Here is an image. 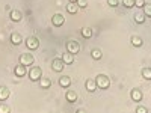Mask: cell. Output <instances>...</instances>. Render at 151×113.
Segmentation results:
<instances>
[{
	"instance_id": "1",
	"label": "cell",
	"mask_w": 151,
	"mask_h": 113,
	"mask_svg": "<svg viewBox=\"0 0 151 113\" xmlns=\"http://www.w3.org/2000/svg\"><path fill=\"white\" fill-rule=\"evenodd\" d=\"M95 83H97V87H100V89H107V87L110 86V80H109L107 75H104V74L97 75Z\"/></svg>"
},
{
	"instance_id": "2",
	"label": "cell",
	"mask_w": 151,
	"mask_h": 113,
	"mask_svg": "<svg viewBox=\"0 0 151 113\" xmlns=\"http://www.w3.org/2000/svg\"><path fill=\"white\" fill-rule=\"evenodd\" d=\"M27 74H29V79L32 82H40V79L42 77V71H41L40 67H30Z\"/></svg>"
},
{
	"instance_id": "3",
	"label": "cell",
	"mask_w": 151,
	"mask_h": 113,
	"mask_svg": "<svg viewBox=\"0 0 151 113\" xmlns=\"http://www.w3.org/2000/svg\"><path fill=\"white\" fill-rule=\"evenodd\" d=\"M26 47H27L29 50H36L38 47H40V41H38V38L29 36L27 39H26Z\"/></svg>"
},
{
	"instance_id": "4",
	"label": "cell",
	"mask_w": 151,
	"mask_h": 113,
	"mask_svg": "<svg viewBox=\"0 0 151 113\" xmlns=\"http://www.w3.org/2000/svg\"><path fill=\"white\" fill-rule=\"evenodd\" d=\"M33 56L30 54V53H24V54H21L20 56V64H23V65H26V67H29V65H32L33 64Z\"/></svg>"
},
{
	"instance_id": "5",
	"label": "cell",
	"mask_w": 151,
	"mask_h": 113,
	"mask_svg": "<svg viewBox=\"0 0 151 113\" xmlns=\"http://www.w3.org/2000/svg\"><path fill=\"white\" fill-rule=\"evenodd\" d=\"M67 51H70V53H73V54L79 53V51H80L79 42H76V41H68V42H67Z\"/></svg>"
},
{
	"instance_id": "6",
	"label": "cell",
	"mask_w": 151,
	"mask_h": 113,
	"mask_svg": "<svg viewBox=\"0 0 151 113\" xmlns=\"http://www.w3.org/2000/svg\"><path fill=\"white\" fill-rule=\"evenodd\" d=\"M64 67H65V64H64V60H62V59H53V62H52V69L53 71L60 72L62 69H64Z\"/></svg>"
},
{
	"instance_id": "7",
	"label": "cell",
	"mask_w": 151,
	"mask_h": 113,
	"mask_svg": "<svg viewBox=\"0 0 151 113\" xmlns=\"http://www.w3.org/2000/svg\"><path fill=\"white\" fill-rule=\"evenodd\" d=\"M52 23H53V26L59 27V26H62V24L65 23V17L62 15V14H55L53 18H52Z\"/></svg>"
},
{
	"instance_id": "8",
	"label": "cell",
	"mask_w": 151,
	"mask_h": 113,
	"mask_svg": "<svg viewBox=\"0 0 151 113\" xmlns=\"http://www.w3.org/2000/svg\"><path fill=\"white\" fill-rule=\"evenodd\" d=\"M14 72H15L17 77H24V75L27 74V67H26V65H23V64H20V65L15 67Z\"/></svg>"
},
{
	"instance_id": "9",
	"label": "cell",
	"mask_w": 151,
	"mask_h": 113,
	"mask_svg": "<svg viewBox=\"0 0 151 113\" xmlns=\"http://www.w3.org/2000/svg\"><path fill=\"white\" fill-rule=\"evenodd\" d=\"M60 59L64 60V64L70 65V64H73V62H74V54H73V53H70V51H67V53L62 54V57H60Z\"/></svg>"
},
{
	"instance_id": "10",
	"label": "cell",
	"mask_w": 151,
	"mask_h": 113,
	"mask_svg": "<svg viewBox=\"0 0 151 113\" xmlns=\"http://www.w3.org/2000/svg\"><path fill=\"white\" fill-rule=\"evenodd\" d=\"M11 42L14 44V45H20L23 42V36L20 33H12L11 35Z\"/></svg>"
},
{
	"instance_id": "11",
	"label": "cell",
	"mask_w": 151,
	"mask_h": 113,
	"mask_svg": "<svg viewBox=\"0 0 151 113\" xmlns=\"http://www.w3.org/2000/svg\"><path fill=\"white\" fill-rule=\"evenodd\" d=\"M9 95H11L9 89H6V87H3V86H0V101H6Z\"/></svg>"
},
{
	"instance_id": "12",
	"label": "cell",
	"mask_w": 151,
	"mask_h": 113,
	"mask_svg": "<svg viewBox=\"0 0 151 113\" xmlns=\"http://www.w3.org/2000/svg\"><path fill=\"white\" fill-rule=\"evenodd\" d=\"M59 84H60L62 87H70V86H71V79L68 77V75H64V77L59 79Z\"/></svg>"
},
{
	"instance_id": "13",
	"label": "cell",
	"mask_w": 151,
	"mask_h": 113,
	"mask_svg": "<svg viewBox=\"0 0 151 113\" xmlns=\"http://www.w3.org/2000/svg\"><path fill=\"white\" fill-rule=\"evenodd\" d=\"M132 99H133V101H142V92H141V89H133L132 91Z\"/></svg>"
},
{
	"instance_id": "14",
	"label": "cell",
	"mask_w": 151,
	"mask_h": 113,
	"mask_svg": "<svg viewBox=\"0 0 151 113\" xmlns=\"http://www.w3.org/2000/svg\"><path fill=\"white\" fill-rule=\"evenodd\" d=\"M67 11L70 12V14H76V12L79 11V5L74 3V2H70V3L67 5Z\"/></svg>"
},
{
	"instance_id": "15",
	"label": "cell",
	"mask_w": 151,
	"mask_h": 113,
	"mask_svg": "<svg viewBox=\"0 0 151 113\" xmlns=\"http://www.w3.org/2000/svg\"><path fill=\"white\" fill-rule=\"evenodd\" d=\"M85 84H86V89L89 91V92H94V91L97 89V83H95V80H91V79H89V80H86Z\"/></svg>"
},
{
	"instance_id": "16",
	"label": "cell",
	"mask_w": 151,
	"mask_h": 113,
	"mask_svg": "<svg viewBox=\"0 0 151 113\" xmlns=\"http://www.w3.org/2000/svg\"><path fill=\"white\" fill-rule=\"evenodd\" d=\"M23 18V14L20 11H11V20L12 21H20Z\"/></svg>"
},
{
	"instance_id": "17",
	"label": "cell",
	"mask_w": 151,
	"mask_h": 113,
	"mask_svg": "<svg viewBox=\"0 0 151 113\" xmlns=\"http://www.w3.org/2000/svg\"><path fill=\"white\" fill-rule=\"evenodd\" d=\"M50 84H52V82H50L47 77H41V79H40V86L42 87V89H48Z\"/></svg>"
},
{
	"instance_id": "18",
	"label": "cell",
	"mask_w": 151,
	"mask_h": 113,
	"mask_svg": "<svg viewBox=\"0 0 151 113\" xmlns=\"http://www.w3.org/2000/svg\"><path fill=\"white\" fill-rule=\"evenodd\" d=\"M76 99H77V94H76L74 91H68V92H67V101L74 103Z\"/></svg>"
},
{
	"instance_id": "19",
	"label": "cell",
	"mask_w": 151,
	"mask_h": 113,
	"mask_svg": "<svg viewBox=\"0 0 151 113\" xmlns=\"http://www.w3.org/2000/svg\"><path fill=\"white\" fill-rule=\"evenodd\" d=\"M145 14H141V12H137V14H134V21L137 23V24H142L144 21H145Z\"/></svg>"
},
{
	"instance_id": "20",
	"label": "cell",
	"mask_w": 151,
	"mask_h": 113,
	"mask_svg": "<svg viewBox=\"0 0 151 113\" xmlns=\"http://www.w3.org/2000/svg\"><path fill=\"white\" fill-rule=\"evenodd\" d=\"M132 44H133L134 47H141V45L144 44V41H142V38H139V36H133V38H132Z\"/></svg>"
},
{
	"instance_id": "21",
	"label": "cell",
	"mask_w": 151,
	"mask_h": 113,
	"mask_svg": "<svg viewBox=\"0 0 151 113\" xmlns=\"http://www.w3.org/2000/svg\"><path fill=\"white\" fill-rule=\"evenodd\" d=\"M92 33H94V32H92L91 27H83V29H82V35H83V38H91Z\"/></svg>"
},
{
	"instance_id": "22",
	"label": "cell",
	"mask_w": 151,
	"mask_h": 113,
	"mask_svg": "<svg viewBox=\"0 0 151 113\" xmlns=\"http://www.w3.org/2000/svg\"><path fill=\"white\" fill-rule=\"evenodd\" d=\"M142 77L147 80H151V68H144L142 69Z\"/></svg>"
},
{
	"instance_id": "23",
	"label": "cell",
	"mask_w": 151,
	"mask_h": 113,
	"mask_svg": "<svg viewBox=\"0 0 151 113\" xmlns=\"http://www.w3.org/2000/svg\"><path fill=\"white\" fill-rule=\"evenodd\" d=\"M91 56H92L95 60H98V59H101V51H100L98 48H95V50H92V51H91Z\"/></svg>"
},
{
	"instance_id": "24",
	"label": "cell",
	"mask_w": 151,
	"mask_h": 113,
	"mask_svg": "<svg viewBox=\"0 0 151 113\" xmlns=\"http://www.w3.org/2000/svg\"><path fill=\"white\" fill-rule=\"evenodd\" d=\"M122 5L127 8V9H130V8L134 6V0H122Z\"/></svg>"
},
{
	"instance_id": "25",
	"label": "cell",
	"mask_w": 151,
	"mask_h": 113,
	"mask_svg": "<svg viewBox=\"0 0 151 113\" xmlns=\"http://www.w3.org/2000/svg\"><path fill=\"white\" fill-rule=\"evenodd\" d=\"M144 14L147 17H151V3L150 5H144Z\"/></svg>"
},
{
	"instance_id": "26",
	"label": "cell",
	"mask_w": 151,
	"mask_h": 113,
	"mask_svg": "<svg viewBox=\"0 0 151 113\" xmlns=\"http://www.w3.org/2000/svg\"><path fill=\"white\" fill-rule=\"evenodd\" d=\"M11 112V109H9V106H6V104H0V113H9Z\"/></svg>"
},
{
	"instance_id": "27",
	"label": "cell",
	"mask_w": 151,
	"mask_h": 113,
	"mask_svg": "<svg viewBox=\"0 0 151 113\" xmlns=\"http://www.w3.org/2000/svg\"><path fill=\"white\" fill-rule=\"evenodd\" d=\"M144 5H145V0H134V6H137V8H144Z\"/></svg>"
},
{
	"instance_id": "28",
	"label": "cell",
	"mask_w": 151,
	"mask_h": 113,
	"mask_svg": "<svg viewBox=\"0 0 151 113\" xmlns=\"http://www.w3.org/2000/svg\"><path fill=\"white\" fill-rule=\"evenodd\" d=\"M77 5H79V8H86L88 6V2H86V0H77Z\"/></svg>"
},
{
	"instance_id": "29",
	"label": "cell",
	"mask_w": 151,
	"mask_h": 113,
	"mask_svg": "<svg viewBox=\"0 0 151 113\" xmlns=\"http://www.w3.org/2000/svg\"><path fill=\"white\" fill-rule=\"evenodd\" d=\"M107 3H109V6L115 8V6H118V0H107Z\"/></svg>"
},
{
	"instance_id": "30",
	"label": "cell",
	"mask_w": 151,
	"mask_h": 113,
	"mask_svg": "<svg viewBox=\"0 0 151 113\" xmlns=\"http://www.w3.org/2000/svg\"><path fill=\"white\" fill-rule=\"evenodd\" d=\"M136 112H137V113H147V109H145V107H137Z\"/></svg>"
},
{
	"instance_id": "31",
	"label": "cell",
	"mask_w": 151,
	"mask_h": 113,
	"mask_svg": "<svg viewBox=\"0 0 151 113\" xmlns=\"http://www.w3.org/2000/svg\"><path fill=\"white\" fill-rule=\"evenodd\" d=\"M70 2H74V3H77V0H70Z\"/></svg>"
}]
</instances>
